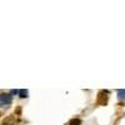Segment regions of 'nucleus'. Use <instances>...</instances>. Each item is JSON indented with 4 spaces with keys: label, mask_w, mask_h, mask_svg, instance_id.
<instances>
[{
    "label": "nucleus",
    "mask_w": 125,
    "mask_h": 125,
    "mask_svg": "<svg viewBox=\"0 0 125 125\" xmlns=\"http://www.w3.org/2000/svg\"><path fill=\"white\" fill-rule=\"evenodd\" d=\"M20 113H21V109L18 108V109H16V114H18V115H20Z\"/></svg>",
    "instance_id": "7"
},
{
    "label": "nucleus",
    "mask_w": 125,
    "mask_h": 125,
    "mask_svg": "<svg viewBox=\"0 0 125 125\" xmlns=\"http://www.w3.org/2000/svg\"><path fill=\"white\" fill-rule=\"evenodd\" d=\"M68 125H81V120H80V119H78V118H74V119L69 120Z\"/></svg>",
    "instance_id": "3"
},
{
    "label": "nucleus",
    "mask_w": 125,
    "mask_h": 125,
    "mask_svg": "<svg viewBox=\"0 0 125 125\" xmlns=\"http://www.w3.org/2000/svg\"><path fill=\"white\" fill-rule=\"evenodd\" d=\"M118 99H120V100L125 99V90L124 89H119L118 90Z\"/></svg>",
    "instance_id": "5"
},
{
    "label": "nucleus",
    "mask_w": 125,
    "mask_h": 125,
    "mask_svg": "<svg viewBox=\"0 0 125 125\" xmlns=\"http://www.w3.org/2000/svg\"><path fill=\"white\" fill-rule=\"evenodd\" d=\"M109 91L108 90H101L99 91L98 94V99H96V103L99 104V105H106L108 103V99H109Z\"/></svg>",
    "instance_id": "1"
},
{
    "label": "nucleus",
    "mask_w": 125,
    "mask_h": 125,
    "mask_svg": "<svg viewBox=\"0 0 125 125\" xmlns=\"http://www.w3.org/2000/svg\"><path fill=\"white\" fill-rule=\"evenodd\" d=\"M13 101V98L10 94H6V93H1L0 94V103H1V105H9V104H11Z\"/></svg>",
    "instance_id": "2"
},
{
    "label": "nucleus",
    "mask_w": 125,
    "mask_h": 125,
    "mask_svg": "<svg viewBox=\"0 0 125 125\" xmlns=\"http://www.w3.org/2000/svg\"><path fill=\"white\" fill-rule=\"evenodd\" d=\"M10 93H11V94H19V90H18V89H13Z\"/></svg>",
    "instance_id": "6"
},
{
    "label": "nucleus",
    "mask_w": 125,
    "mask_h": 125,
    "mask_svg": "<svg viewBox=\"0 0 125 125\" xmlns=\"http://www.w3.org/2000/svg\"><path fill=\"white\" fill-rule=\"evenodd\" d=\"M19 96L20 98H28L29 96V91L26 90V89H21V90H19Z\"/></svg>",
    "instance_id": "4"
}]
</instances>
